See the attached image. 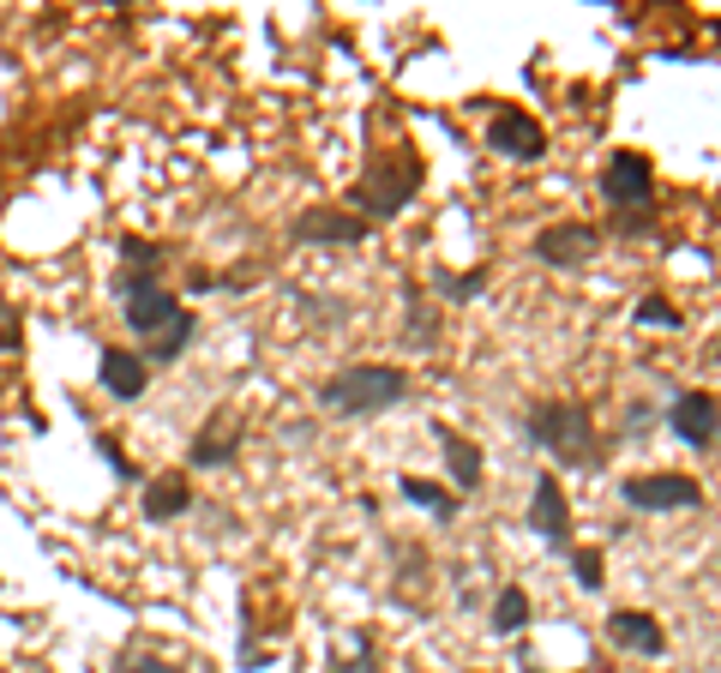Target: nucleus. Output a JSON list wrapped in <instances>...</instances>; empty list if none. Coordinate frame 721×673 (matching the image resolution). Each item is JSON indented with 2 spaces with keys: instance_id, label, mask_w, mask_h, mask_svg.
Segmentation results:
<instances>
[{
  "instance_id": "obj_16",
  "label": "nucleus",
  "mask_w": 721,
  "mask_h": 673,
  "mask_svg": "<svg viewBox=\"0 0 721 673\" xmlns=\"http://www.w3.org/2000/svg\"><path fill=\"white\" fill-rule=\"evenodd\" d=\"M403 499L409 505H421L427 517H458V493H445V487H433V482H421V475H403Z\"/></svg>"
},
{
  "instance_id": "obj_14",
  "label": "nucleus",
  "mask_w": 721,
  "mask_h": 673,
  "mask_svg": "<svg viewBox=\"0 0 721 673\" xmlns=\"http://www.w3.org/2000/svg\"><path fill=\"white\" fill-rule=\"evenodd\" d=\"M433 433H439V452H445V469H451V482H458V493H475L481 487V445L463 439V433H451L445 422Z\"/></svg>"
},
{
  "instance_id": "obj_6",
  "label": "nucleus",
  "mask_w": 721,
  "mask_h": 673,
  "mask_svg": "<svg viewBox=\"0 0 721 673\" xmlns=\"http://www.w3.org/2000/svg\"><path fill=\"white\" fill-rule=\"evenodd\" d=\"M601 199H608L613 211H650V199H655V169H650L638 151H613L608 169H601Z\"/></svg>"
},
{
  "instance_id": "obj_4",
  "label": "nucleus",
  "mask_w": 721,
  "mask_h": 673,
  "mask_svg": "<svg viewBox=\"0 0 721 673\" xmlns=\"http://www.w3.org/2000/svg\"><path fill=\"white\" fill-rule=\"evenodd\" d=\"M121 313H127V331H139V337H163L174 319H187L181 295H169L151 271L121 277Z\"/></svg>"
},
{
  "instance_id": "obj_2",
  "label": "nucleus",
  "mask_w": 721,
  "mask_h": 673,
  "mask_svg": "<svg viewBox=\"0 0 721 673\" xmlns=\"http://www.w3.org/2000/svg\"><path fill=\"white\" fill-rule=\"evenodd\" d=\"M403 397H409V373L385 362H361L319 385V403L331 415H379V409H397Z\"/></svg>"
},
{
  "instance_id": "obj_22",
  "label": "nucleus",
  "mask_w": 721,
  "mask_h": 673,
  "mask_svg": "<svg viewBox=\"0 0 721 673\" xmlns=\"http://www.w3.org/2000/svg\"><path fill=\"white\" fill-rule=\"evenodd\" d=\"M409 331H415V349H433V337H439L433 313L421 307V295H415V289H409Z\"/></svg>"
},
{
  "instance_id": "obj_15",
  "label": "nucleus",
  "mask_w": 721,
  "mask_h": 673,
  "mask_svg": "<svg viewBox=\"0 0 721 673\" xmlns=\"http://www.w3.org/2000/svg\"><path fill=\"white\" fill-rule=\"evenodd\" d=\"M139 505H144V517H151V523H169V517H181L187 505H193V482H187L181 469L157 475V482H144V499Z\"/></svg>"
},
{
  "instance_id": "obj_11",
  "label": "nucleus",
  "mask_w": 721,
  "mask_h": 673,
  "mask_svg": "<svg viewBox=\"0 0 721 673\" xmlns=\"http://www.w3.org/2000/svg\"><path fill=\"white\" fill-rule=\"evenodd\" d=\"M97 379H102V392L109 397H121V403H132V397H144V385H151V362L144 355H132V349H102L97 355Z\"/></svg>"
},
{
  "instance_id": "obj_7",
  "label": "nucleus",
  "mask_w": 721,
  "mask_h": 673,
  "mask_svg": "<svg viewBox=\"0 0 721 673\" xmlns=\"http://www.w3.org/2000/svg\"><path fill=\"white\" fill-rule=\"evenodd\" d=\"M488 145L499 157H511V162H541L548 157V132H541V121L529 109H499L493 127H488Z\"/></svg>"
},
{
  "instance_id": "obj_1",
  "label": "nucleus",
  "mask_w": 721,
  "mask_h": 673,
  "mask_svg": "<svg viewBox=\"0 0 721 673\" xmlns=\"http://www.w3.org/2000/svg\"><path fill=\"white\" fill-rule=\"evenodd\" d=\"M523 433H529V445H541V452L559 463V469H595V463H601L595 415L583 409V403H565V397L529 403Z\"/></svg>"
},
{
  "instance_id": "obj_18",
  "label": "nucleus",
  "mask_w": 721,
  "mask_h": 673,
  "mask_svg": "<svg viewBox=\"0 0 721 673\" xmlns=\"http://www.w3.org/2000/svg\"><path fill=\"white\" fill-rule=\"evenodd\" d=\"M229 457H234V439H229V427L204 422V433L193 439V463H199V469H211V463H229Z\"/></svg>"
},
{
  "instance_id": "obj_3",
  "label": "nucleus",
  "mask_w": 721,
  "mask_h": 673,
  "mask_svg": "<svg viewBox=\"0 0 721 673\" xmlns=\"http://www.w3.org/2000/svg\"><path fill=\"white\" fill-rule=\"evenodd\" d=\"M415 187H421V157L415 151H391V157L367 162V175L356 181V192H349V205H356L361 222H391L409 205Z\"/></svg>"
},
{
  "instance_id": "obj_21",
  "label": "nucleus",
  "mask_w": 721,
  "mask_h": 673,
  "mask_svg": "<svg viewBox=\"0 0 721 673\" xmlns=\"http://www.w3.org/2000/svg\"><path fill=\"white\" fill-rule=\"evenodd\" d=\"M187 337H193V313H187V319H174L169 331H163V337L151 343V362H174V355L187 349Z\"/></svg>"
},
{
  "instance_id": "obj_17",
  "label": "nucleus",
  "mask_w": 721,
  "mask_h": 673,
  "mask_svg": "<svg viewBox=\"0 0 721 673\" xmlns=\"http://www.w3.org/2000/svg\"><path fill=\"white\" fill-rule=\"evenodd\" d=\"M529 625V595L518 590V583H505L493 602V632H523Z\"/></svg>"
},
{
  "instance_id": "obj_5",
  "label": "nucleus",
  "mask_w": 721,
  "mask_h": 673,
  "mask_svg": "<svg viewBox=\"0 0 721 673\" xmlns=\"http://www.w3.org/2000/svg\"><path fill=\"white\" fill-rule=\"evenodd\" d=\"M620 499L631 512H691V505H703V487L691 482V475H625L620 482Z\"/></svg>"
},
{
  "instance_id": "obj_23",
  "label": "nucleus",
  "mask_w": 721,
  "mask_h": 673,
  "mask_svg": "<svg viewBox=\"0 0 721 673\" xmlns=\"http://www.w3.org/2000/svg\"><path fill=\"white\" fill-rule=\"evenodd\" d=\"M638 325H668V331H673V325H680V307H668V301H655V295H650V301H638Z\"/></svg>"
},
{
  "instance_id": "obj_26",
  "label": "nucleus",
  "mask_w": 721,
  "mask_h": 673,
  "mask_svg": "<svg viewBox=\"0 0 721 673\" xmlns=\"http://www.w3.org/2000/svg\"><path fill=\"white\" fill-rule=\"evenodd\" d=\"M121 673H174V667H169V662H157V655H127Z\"/></svg>"
},
{
  "instance_id": "obj_24",
  "label": "nucleus",
  "mask_w": 721,
  "mask_h": 673,
  "mask_svg": "<svg viewBox=\"0 0 721 673\" xmlns=\"http://www.w3.org/2000/svg\"><path fill=\"white\" fill-rule=\"evenodd\" d=\"M121 259L132 265V271H151V265H157V247L139 241V235H127V241H121Z\"/></svg>"
},
{
  "instance_id": "obj_25",
  "label": "nucleus",
  "mask_w": 721,
  "mask_h": 673,
  "mask_svg": "<svg viewBox=\"0 0 721 673\" xmlns=\"http://www.w3.org/2000/svg\"><path fill=\"white\" fill-rule=\"evenodd\" d=\"M326 673H379V662H373V643L361 637V655H356V662H331Z\"/></svg>"
},
{
  "instance_id": "obj_20",
  "label": "nucleus",
  "mask_w": 721,
  "mask_h": 673,
  "mask_svg": "<svg viewBox=\"0 0 721 673\" xmlns=\"http://www.w3.org/2000/svg\"><path fill=\"white\" fill-rule=\"evenodd\" d=\"M571 577H578V590H601V547H571Z\"/></svg>"
},
{
  "instance_id": "obj_13",
  "label": "nucleus",
  "mask_w": 721,
  "mask_h": 673,
  "mask_svg": "<svg viewBox=\"0 0 721 673\" xmlns=\"http://www.w3.org/2000/svg\"><path fill=\"white\" fill-rule=\"evenodd\" d=\"M608 637L620 643V650L631 655H661L668 650V632H661V620H650V613H638V607H620L608 620Z\"/></svg>"
},
{
  "instance_id": "obj_10",
  "label": "nucleus",
  "mask_w": 721,
  "mask_h": 673,
  "mask_svg": "<svg viewBox=\"0 0 721 673\" xmlns=\"http://www.w3.org/2000/svg\"><path fill=\"white\" fill-rule=\"evenodd\" d=\"M296 241H313V247H356V241H367V222H361L356 211L313 205V211L296 217Z\"/></svg>"
},
{
  "instance_id": "obj_8",
  "label": "nucleus",
  "mask_w": 721,
  "mask_h": 673,
  "mask_svg": "<svg viewBox=\"0 0 721 673\" xmlns=\"http://www.w3.org/2000/svg\"><path fill=\"white\" fill-rule=\"evenodd\" d=\"M529 530H535L553 553H571V505H565V487H559L553 475H535V493H529Z\"/></svg>"
},
{
  "instance_id": "obj_27",
  "label": "nucleus",
  "mask_w": 721,
  "mask_h": 673,
  "mask_svg": "<svg viewBox=\"0 0 721 673\" xmlns=\"http://www.w3.org/2000/svg\"><path fill=\"white\" fill-rule=\"evenodd\" d=\"M715 445H721V415H715Z\"/></svg>"
},
{
  "instance_id": "obj_12",
  "label": "nucleus",
  "mask_w": 721,
  "mask_h": 673,
  "mask_svg": "<svg viewBox=\"0 0 721 673\" xmlns=\"http://www.w3.org/2000/svg\"><path fill=\"white\" fill-rule=\"evenodd\" d=\"M601 247V235L590 229V222H553V229H541L535 235V259H548V265H583L590 253Z\"/></svg>"
},
{
  "instance_id": "obj_9",
  "label": "nucleus",
  "mask_w": 721,
  "mask_h": 673,
  "mask_svg": "<svg viewBox=\"0 0 721 673\" xmlns=\"http://www.w3.org/2000/svg\"><path fill=\"white\" fill-rule=\"evenodd\" d=\"M715 415H721V403L710 392H680L673 409H668V427H673L680 445H691V452H710L715 445Z\"/></svg>"
},
{
  "instance_id": "obj_19",
  "label": "nucleus",
  "mask_w": 721,
  "mask_h": 673,
  "mask_svg": "<svg viewBox=\"0 0 721 673\" xmlns=\"http://www.w3.org/2000/svg\"><path fill=\"white\" fill-rule=\"evenodd\" d=\"M433 283H439V295H445V301H475V295L488 289V271H481V265H475V271H463V277L458 271H439Z\"/></svg>"
}]
</instances>
